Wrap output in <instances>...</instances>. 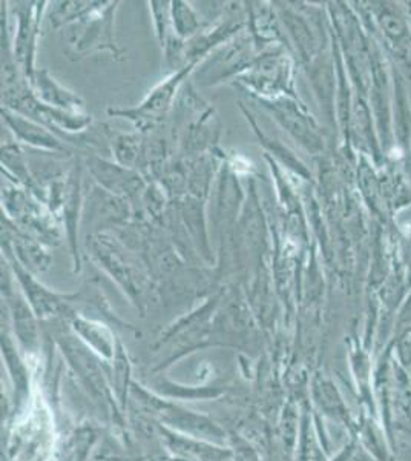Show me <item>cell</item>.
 I'll list each match as a JSON object with an SVG mask.
<instances>
[{
  "label": "cell",
  "mask_w": 411,
  "mask_h": 461,
  "mask_svg": "<svg viewBox=\"0 0 411 461\" xmlns=\"http://www.w3.org/2000/svg\"><path fill=\"white\" fill-rule=\"evenodd\" d=\"M36 86L37 93L47 105L60 106L67 110H77L82 106V100L56 84L54 79L48 76L47 71H37Z\"/></svg>",
  "instance_id": "1"
},
{
  "label": "cell",
  "mask_w": 411,
  "mask_h": 461,
  "mask_svg": "<svg viewBox=\"0 0 411 461\" xmlns=\"http://www.w3.org/2000/svg\"><path fill=\"white\" fill-rule=\"evenodd\" d=\"M172 91H174V79L169 80L167 84L163 85L160 88L154 91L152 97L146 102L143 108L140 111H145L151 106V113H156V111H162L165 106L169 104L171 100Z\"/></svg>",
  "instance_id": "4"
},
{
  "label": "cell",
  "mask_w": 411,
  "mask_h": 461,
  "mask_svg": "<svg viewBox=\"0 0 411 461\" xmlns=\"http://www.w3.org/2000/svg\"><path fill=\"white\" fill-rule=\"evenodd\" d=\"M5 119L22 140L39 145V147L52 148V149L60 148V143L54 137L49 136L43 128L34 125L31 122H26L21 115L8 114L5 111Z\"/></svg>",
  "instance_id": "2"
},
{
  "label": "cell",
  "mask_w": 411,
  "mask_h": 461,
  "mask_svg": "<svg viewBox=\"0 0 411 461\" xmlns=\"http://www.w3.org/2000/svg\"><path fill=\"white\" fill-rule=\"evenodd\" d=\"M76 330L102 356L110 357L112 354L111 334L102 326L93 325L89 321H76Z\"/></svg>",
  "instance_id": "3"
}]
</instances>
